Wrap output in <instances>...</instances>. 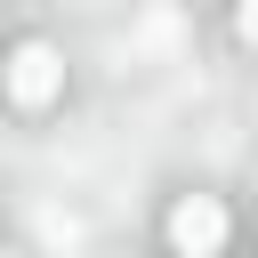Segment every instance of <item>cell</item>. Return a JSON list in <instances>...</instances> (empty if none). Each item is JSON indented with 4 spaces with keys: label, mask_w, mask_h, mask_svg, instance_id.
Instances as JSON below:
<instances>
[{
    "label": "cell",
    "mask_w": 258,
    "mask_h": 258,
    "mask_svg": "<svg viewBox=\"0 0 258 258\" xmlns=\"http://www.w3.org/2000/svg\"><path fill=\"white\" fill-rule=\"evenodd\" d=\"M169 242H177L185 258H218V250H226V202H218V194H185V202L169 210Z\"/></svg>",
    "instance_id": "2"
},
{
    "label": "cell",
    "mask_w": 258,
    "mask_h": 258,
    "mask_svg": "<svg viewBox=\"0 0 258 258\" xmlns=\"http://www.w3.org/2000/svg\"><path fill=\"white\" fill-rule=\"evenodd\" d=\"M56 89H64V56H56L48 40H24V48L8 56V97H16L24 113H40V105H56Z\"/></svg>",
    "instance_id": "1"
},
{
    "label": "cell",
    "mask_w": 258,
    "mask_h": 258,
    "mask_svg": "<svg viewBox=\"0 0 258 258\" xmlns=\"http://www.w3.org/2000/svg\"><path fill=\"white\" fill-rule=\"evenodd\" d=\"M234 32H242V40L258 48V0H234Z\"/></svg>",
    "instance_id": "3"
}]
</instances>
